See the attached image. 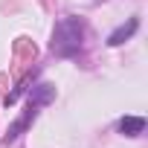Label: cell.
<instances>
[{
  "label": "cell",
  "instance_id": "cell-2",
  "mask_svg": "<svg viewBox=\"0 0 148 148\" xmlns=\"http://www.w3.org/2000/svg\"><path fill=\"white\" fill-rule=\"evenodd\" d=\"M136 26H139V21H136V18H131V21H128V26H119V29H116V32H113V35L108 38V44H110V47L122 44L125 38H131V35L136 32Z\"/></svg>",
  "mask_w": 148,
  "mask_h": 148
},
{
  "label": "cell",
  "instance_id": "cell-1",
  "mask_svg": "<svg viewBox=\"0 0 148 148\" xmlns=\"http://www.w3.org/2000/svg\"><path fill=\"white\" fill-rule=\"evenodd\" d=\"M82 44V21L67 18L55 26V41H52V52L58 55H73Z\"/></svg>",
  "mask_w": 148,
  "mask_h": 148
},
{
  "label": "cell",
  "instance_id": "cell-3",
  "mask_svg": "<svg viewBox=\"0 0 148 148\" xmlns=\"http://www.w3.org/2000/svg\"><path fill=\"white\" fill-rule=\"evenodd\" d=\"M119 131L128 134V136H136V134L145 131V119H139V116H125V119L119 122Z\"/></svg>",
  "mask_w": 148,
  "mask_h": 148
}]
</instances>
